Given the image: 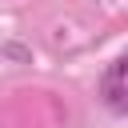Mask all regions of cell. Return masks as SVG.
Segmentation results:
<instances>
[{
  "label": "cell",
  "instance_id": "6da1fadb",
  "mask_svg": "<svg viewBox=\"0 0 128 128\" xmlns=\"http://www.w3.org/2000/svg\"><path fill=\"white\" fill-rule=\"evenodd\" d=\"M100 100H104L108 112L128 116V52L104 68V76H100Z\"/></svg>",
  "mask_w": 128,
  "mask_h": 128
}]
</instances>
